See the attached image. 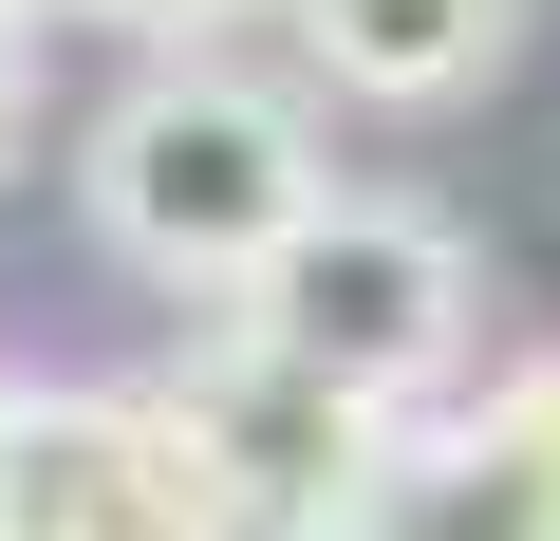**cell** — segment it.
Returning a JSON list of instances; mask_svg holds the SVG:
<instances>
[{
	"label": "cell",
	"mask_w": 560,
	"mask_h": 541,
	"mask_svg": "<svg viewBox=\"0 0 560 541\" xmlns=\"http://www.w3.org/2000/svg\"><path fill=\"white\" fill-rule=\"evenodd\" d=\"M280 20L355 113H448L523 57V0H280Z\"/></svg>",
	"instance_id": "8992f818"
},
{
	"label": "cell",
	"mask_w": 560,
	"mask_h": 541,
	"mask_svg": "<svg viewBox=\"0 0 560 541\" xmlns=\"http://www.w3.org/2000/svg\"><path fill=\"white\" fill-rule=\"evenodd\" d=\"M168 392H187V430H206L243 541H337V522L374 504L393 430H411V411H374V392H337V374H300V355H261L243 318H224V355H187Z\"/></svg>",
	"instance_id": "3957f363"
},
{
	"label": "cell",
	"mask_w": 560,
	"mask_h": 541,
	"mask_svg": "<svg viewBox=\"0 0 560 541\" xmlns=\"http://www.w3.org/2000/svg\"><path fill=\"white\" fill-rule=\"evenodd\" d=\"M57 20H113V38H150V57H206L224 20H261V0H57Z\"/></svg>",
	"instance_id": "52a82bcc"
},
{
	"label": "cell",
	"mask_w": 560,
	"mask_h": 541,
	"mask_svg": "<svg viewBox=\"0 0 560 541\" xmlns=\"http://www.w3.org/2000/svg\"><path fill=\"white\" fill-rule=\"evenodd\" d=\"M337 541H560V355L486 374L467 411H411Z\"/></svg>",
	"instance_id": "5b68a950"
},
{
	"label": "cell",
	"mask_w": 560,
	"mask_h": 541,
	"mask_svg": "<svg viewBox=\"0 0 560 541\" xmlns=\"http://www.w3.org/2000/svg\"><path fill=\"white\" fill-rule=\"evenodd\" d=\"M75 205H94V243L131 261V281H168V299H224V318H243V281H261V261L300 243L337 187H318L300 94H261V75H224V57H150V75L94 113Z\"/></svg>",
	"instance_id": "6da1fadb"
},
{
	"label": "cell",
	"mask_w": 560,
	"mask_h": 541,
	"mask_svg": "<svg viewBox=\"0 0 560 541\" xmlns=\"http://www.w3.org/2000/svg\"><path fill=\"white\" fill-rule=\"evenodd\" d=\"M20 94H38V38H20V0H0V150H20Z\"/></svg>",
	"instance_id": "9c48e42d"
},
{
	"label": "cell",
	"mask_w": 560,
	"mask_h": 541,
	"mask_svg": "<svg viewBox=\"0 0 560 541\" xmlns=\"http://www.w3.org/2000/svg\"><path fill=\"white\" fill-rule=\"evenodd\" d=\"M20 467H38V392L0 374V541H20Z\"/></svg>",
	"instance_id": "ba28073f"
},
{
	"label": "cell",
	"mask_w": 560,
	"mask_h": 541,
	"mask_svg": "<svg viewBox=\"0 0 560 541\" xmlns=\"http://www.w3.org/2000/svg\"><path fill=\"white\" fill-rule=\"evenodd\" d=\"M243 337L300 355V374H337V392H374V411H411V392L467 355V243H448L430 205L337 187V205L243 281Z\"/></svg>",
	"instance_id": "7a4b0ae2"
},
{
	"label": "cell",
	"mask_w": 560,
	"mask_h": 541,
	"mask_svg": "<svg viewBox=\"0 0 560 541\" xmlns=\"http://www.w3.org/2000/svg\"><path fill=\"white\" fill-rule=\"evenodd\" d=\"M20 541H243V504H224L168 374H94V392H38Z\"/></svg>",
	"instance_id": "277c9868"
}]
</instances>
